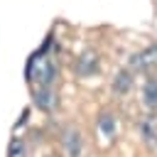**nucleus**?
Returning <instances> with one entry per match:
<instances>
[{
  "instance_id": "obj_1",
  "label": "nucleus",
  "mask_w": 157,
  "mask_h": 157,
  "mask_svg": "<svg viewBox=\"0 0 157 157\" xmlns=\"http://www.w3.org/2000/svg\"><path fill=\"white\" fill-rule=\"evenodd\" d=\"M27 78L37 86V88H49L56 78V66L54 61L44 54V52H37L29 64H27Z\"/></svg>"
},
{
  "instance_id": "obj_10",
  "label": "nucleus",
  "mask_w": 157,
  "mask_h": 157,
  "mask_svg": "<svg viewBox=\"0 0 157 157\" xmlns=\"http://www.w3.org/2000/svg\"><path fill=\"white\" fill-rule=\"evenodd\" d=\"M152 49H155V59H157V44H152Z\"/></svg>"
},
{
  "instance_id": "obj_9",
  "label": "nucleus",
  "mask_w": 157,
  "mask_h": 157,
  "mask_svg": "<svg viewBox=\"0 0 157 157\" xmlns=\"http://www.w3.org/2000/svg\"><path fill=\"white\" fill-rule=\"evenodd\" d=\"M7 157H25V142L22 140H12L10 150H7Z\"/></svg>"
},
{
  "instance_id": "obj_3",
  "label": "nucleus",
  "mask_w": 157,
  "mask_h": 157,
  "mask_svg": "<svg viewBox=\"0 0 157 157\" xmlns=\"http://www.w3.org/2000/svg\"><path fill=\"white\" fill-rule=\"evenodd\" d=\"M98 69H101V56H98L93 49H86V52L76 59V64H74V71H76L78 76H93Z\"/></svg>"
},
{
  "instance_id": "obj_7",
  "label": "nucleus",
  "mask_w": 157,
  "mask_h": 157,
  "mask_svg": "<svg viewBox=\"0 0 157 157\" xmlns=\"http://www.w3.org/2000/svg\"><path fill=\"white\" fill-rule=\"evenodd\" d=\"M142 103H145L150 110L157 108V78H155V76H150V78L142 83Z\"/></svg>"
},
{
  "instance_id": "obj_4",
  "label": "nucleus",
  "mask_w": 157,
  "mask_h": 157,
  "mask_svg": "<svg viewBox=\"0 0 157 157\" xmlns=\"http://www.w3.org/2000/svg\"><path fill=\"white\" fill-rule=\"evenodd\" d=\"M64 147H66L69 157L81 155V132H78V128H66L64 130Z\"/></svg>"
},
{
  "instance_id": "obj_8",
  "label": "nucleus",
  "mask_w": 157,
  "mask_h": 157,
  "mask_svg": "<svg viewBox=\"0 0 157 157\" xmlns=\"http://www.w3.org/2000/svg\"><path fill=\"white\" fill-rule=\"evenodd\" d=\"M98 130H101L103 137H113V135L118 132V120H115V115H113V113H101V118H98Z\"/></svg>"
},
{
  "instance_id": "obj_6",
  "label": "nucleus",
  "mask_w": 157,
  "mask_h": 157,
  "mask_svg": "<svg viewBox=\"0 0 157 157\" xmlns=\"http://www.w3.org/2000/svg\"><path fill=\"white\" fill-rule=\"evenodd\" d=\"M34 105L39 110H52L56 105V96H54L52 86L49 88H34Z\"/></svg>"
},
{
  "instance_id": "obj_2",
  "label": "nucleus",
  "mask_w": 157,
  "mask_h": 157,
  "mask_svg": "<svg viewBox=\"0 0 157 157\" xmlns=\"http://www.w3.org/2000/svg\"><path fill=\"white\" fill-rule=\"evenodd\" d=\"M128 69H130L132 74H150L152 69H157L155 49H152V47H147V49H142V52L130 54V59H128Z\"/></svg>"
},
{
  "instance_id": "obj_5",
  "label": "nucleus",
  "mask_w": 157,
  "mask_h": 157,
  "mask_svg": "<svg viewBox=\"0 0 157 157\" xmlns=\"http://www.w3.org/2000/svg\"><path fill=\"white\" fill-rule=\"evenodd\" d=\"M132 78H135V74L125 66V69H120L118 74H115V78H113V91L118 93V96H123V93H128L130 88H132Z\"/></svg>"
}]
</instances>
